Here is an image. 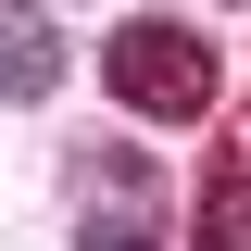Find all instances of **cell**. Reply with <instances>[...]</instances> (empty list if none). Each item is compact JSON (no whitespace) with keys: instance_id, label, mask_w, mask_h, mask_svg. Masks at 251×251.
I'll return each mask as SVG.
<instances>
[{"instance_id":"cell-1","label":"cell","mask_w":251,"mask_h":251,"mask_svg":"<svg viewBox=\"0 0 251 251\" xmlns=\"http://www.w3.org/2000/svg\"><path fill=\"white\" fill-rule=\"evenodd\" d=\"M100 75H113L126 113H151V126H188V113H214V50L188 25H163V13H138V25L100 50Z\"/></svg>"},{"instance_id":"cell-2","label":"cell","mask_w":251,"mask_h":251,"mask_svg":"<svg viewBox=\"0 0 251 251\" xmlns=\"http://www.w3.org/2000/svg\"><path fill=\"white\" fill-rule=\"evenodd\" d=\"M50 88H63V38H50V13L0 0V100H50Z\"/></svg>"},{"instance_id":"cell-3","label":"cell","mask_w":251,"mask_h":251,"mask_svg":"<svg viewBox=\"0 0 251 251\" xmlns=\"http://www.w3.org/2000/svg\"><path fill=\"white\" fill-rule=\"evenodd\" d=\"M188 251H251V163H226V176L201 188V226H188Z\"/></svg>"},{"instance_id":"cell-4","label":"cell","mask_w":251,"mask_h":251,"mask_svg":"<svg viewBox=\"0 0 251 251\" xmlns=\"http://www.w3.org/2000/svg\"><path fill=\"white\" fill-rule=\"evenodd\" d=\"M75 251H163V239H151V226H88Z\"/></svg>"}]
</instances>
